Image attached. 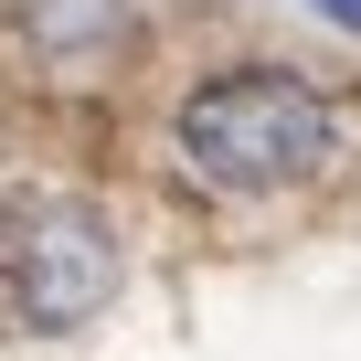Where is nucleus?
I'll use <instances>...</instances> for the list:
<instances>
[{
    "label": "nucleus",
    "mask_w": 361,
    "mask_h": 361,
    "mask_svg": "<svg viewBox=\"0 0 361 361\" xmlns=\"http://www.w3.org/2000/svg\"><path fill=\"white\" fill-rule=\"evenodd\" d=\"M308 11H329V22H350V32H361V0H308Z\"/></svg>",
    "instance_id": "obj_3"
},
{
    "label": "nucleus",
    "mask_w": 361,
    "mask_h": 361,
    "mask_svg": "<svg viewBox=\"0 0 361 361\" xmlns=\"http://www.w3.org/2000/svg\"><path fill=\"white\" fill-rule=\"evenodd\" d=\"M170 138H180V170H192L202 192L266 202V192H298V180L329 170L340 106L308 75H287V64H234V75H213V85L180 96V128Z\"/></svg>",
    "instance_id": "obj_1"
},
{
    "label": "nucleus",
    "mask_w": 361,
    "mask_h": 361,
    "mask_svg": "<svg viewBox=\"0 0 361 361\" xmlns=\"http://www.w3.org/2000/svg\"><path fill=\"white\" fill-rule=\"evenodd\" d=\"M117 298V234L75 192H0V329H85Z\"/></svg>",
    "instance_id": "obj_2"
}]
</instances>
